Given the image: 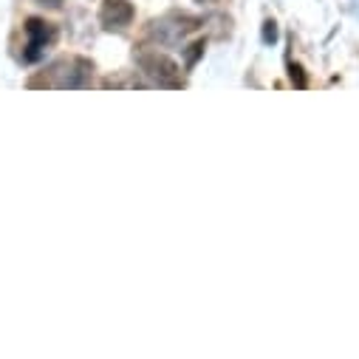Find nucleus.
Returning a JSON list of instances; mask_svg holds the SVG:
<instances>
[{"label": "nucleus", "mask_w": 359, "mask_h": 359, "mask_svg": "<svg viewBox=\"0 0 359 359\" xmlns=\"http://www.w3.org/2000/svg\"><path fill=\"white\" fill-rule=\"evenodd\" d=\"M136 62L142 68V74L158 85V88H182V71L178 65L167 57V54H158V51H139L136 54Z\"/></svg>", "instance_id": "1"}, {"label": "nucleus", "mask_w": 359, "mask_h": 359, "mask_svg": "<svg viewBox=\"0 0 359 359\" xmlns=\"http://www.w3.org/2000/svg\"><path fill=\"white\" fill-rule=\"evenodd\" d=\"M91 74H94V65L82 60V57H68V60H60L57 65H51V71L46 74V85L51 88H85L91 82Z\"/></svg>", "instance_id": "2"}, {"label": "nucleus", "mask_w": 359, "mask_h": 359, "mask_svg": "<svg viewBox=\"0 0 359 359\" xmlns=\"http://www.w3.org/2000/svg\"><path fill=\"white\" fill-rule=\"evenodd\" d=\"M198 23H201V20H196V18L175 15V12H172V15H164V18L153 20L147 34H150L156 43H161V46H178L190 32L198 29Z\"/></svg>", "instance_id": "3"}, {"label": "nucleus", "mask_w": 359, "mask_h": 359, "mask_svg": "<svg viewBox=\"0 0 359 359\" xmlns=\"http://www.w3.org/2000/svg\"><path fill=\"white\" fill-rule=\"evenodd\" d=\"M54 37H57V32H54L51 23L32 18V20L26 23V51H23V60H26V62H37V60L46 54V46H48Z\"/></svg>", "instance_id": "4"}, {"label": "nucleus", "mask_w": 359, "mask_h": 359, "mask_svg": "<svg viewBox=\"0 0 359 359\" xmlns=\"http://www.w3.org/2000/svg\"><path fill=\"white\" fill-rule=\"evenodd\" d=\"M133 20V6L128 0H105L100 9V23L105 29H128Z\"/></svg>", "instance_id": "5"}, {"label": "nucleus", "mask_w": 359, "mask_h": 359, "mask_svg": "<svg viewBox=\"0 0 359 359\" xmlns=\"http://www.w3.org/2000/svg\"><path fill=\"white\" fill-rule=\"evenodd\" d=\"M278 40V26H275V20H266L263 23V43L269 46V43H275Z\"/></svg>", "instance_id": "6"}, {"label": "nucleus", "mask_w": 359, "mask_h": 359, "mask_svg": "<svg viewBox=\"0 0 359 359\" xmlns=\"http://www.w3.org/2000/svg\"><path fill=\"white\" fill-rule=\"evenodd\" d=\"M190 48H193V51L187 54V68H193V65H196V60H198V57L204 54V40H198V43H193Z\"/></svg>", "instance_id": "7"}, {"label": "nucleus", "mask_w": 359, "mask_h": 359, "mask_svg": "<svg viewBox=\"0 0 359 359\" xmlns=\"http://www.w3.org/2000/svg\"><path fill=\"white\" fill-rule=\"evenodd\" d=\"M289 74H292V82H294L297 88H306V85H309V82H306V74H303L300 65H289Z\"/></svg>", "instance_id": "8"}, {"label": "nucleus", "mask_w": 359, "mask_h": 359, "mask_svg": "<svg viewBox=\"0 0 359 359\" xmlns=\"http://www.w3.org/2000/svg\"><path fill=\"white\" fill-rule=\"evenodd\" d=\"M37 4H43V6H51V9H60V6H62V0H37Z\"/></svg>", "instance_id": "9"}]
</instances>
